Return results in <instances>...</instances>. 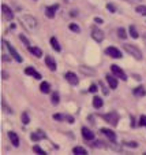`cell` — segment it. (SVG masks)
Here are the masks:
<instances>
[{"mask_svg":"<svg viewBox=\"0 0 146 155\" xmlns=\"http://www.w3.org/2000/svg\"><path fill=\"white\" fill-rule=\"evenodd\" d=\"M1 45H6V47L8 48V51H10V55L12 56V58H14V59L16 60V62H22V60H23V58H22V56L19 55V54H18V52H16V50L14 47H12L11 44L10 43H7V41H6V40H3V41H1Z\"/></svg>","mask_w":146,"mask_h":155,"instance_id":"cell-3","label":"cell"},{"mask_svg":"<svg viewBox=\"0 0 146 155\" xmlns=\"http://www.w3.org/2000/svg\"><path fill=\"white\" fill-rule=\"evenodd\" d=\"M29 121H30V119H29L28 113H23V114H22V122H23L25 125H28V123H29Z\"/></svg>","mask_w":146,"mask_h":155,"instance_id":"cell-31","label":"cell"},{"mask_svg":"<svg viewBox=\"0 0 146 155\" xmlns=\"http://www.w3.org/2000/svg\"><path fill=\"white\" fill-rule=\"evenodd\" d=\"M21 22H22V25H23L28 30H30V32H33V30L37 29V19L32 15H22L21 17Z\"/></svg>","mask_w":146,"mask_h":155,"instance_id":"cell-1","label":"cell"},{"mask_svg":"<svg viewBox=\"0 0 146 155\" xmlns=\"http://www.w3.org/2000/svg\"><path fill=\"white\" fill-rule=\"evenodd\" d=\"M51 102H52V104H57V103H59V93H57V92H55V93L52 95Z\"/></svg>","mask_w":146,"mask_h":155,"instance_id":"cell-28","label":"cell"},{"mask_svg":"<svg viewBox=\"0 0 146 155\" xmlns=\"http://www.w3.org/2000/svg\"><path fill=\"white\" fill-rule=\"evenodd\" d=\"M103 118L107 119L108 122H109L111 125H113V126H116V125H118L119 116L116 114V113H109V114H105V116H103Z\"/></svg>","mask_w":146,"mask_h":155,"instance_id":"cell-6","label":"cell"},{"mask_svg":"<svg viewBox=\"0 0 146 155\" xmlns=\"http://www.w3.org/2000/svg\"><path fill=\"white\" fill-rule=\"evenodd\" d=\"M118 34H119V37H120V39H123V40L127 39V33H126V30H124L123 28H120L118 30Z\"/></svg>","mask_w":146,"mask_h":155,"instance_id":"cell-27","label":"cell"},{"mask_svg":"<svg viewBox=\"0 0 146 155\" xmlns=\"http://www.w3.org/2000/svg\"><path fill=\"white\" fill-rule=\"evenodd\" d=\"M53 118L55 119H57V121H67V122H70V123H72L74 122V118H72L71 116H67V114H55L53 116Z\"/></svg>","mask_w":146,"mask_h":155,"instance_id":"cell-14","label":"cell"},{"mask_svg":"<svg viewBox=\"0 0 146 155\" xmlns=\"http://www.w3.org/2000/svg\"><path fill=\"white\" fill-rule=\"evenodd\" d=\"M33 150H34V152H37V154H41V155H47V154H45V151H44L43 148H40L38 146H34V148H33Z\"/></svg>","mask_w":146,"mask_h":155,"instance_id":"cell-32","label":"cell"},{"mask_svg":"<svg viewBox=\"0 0 146 155\" xmlns=\"http://www.w3.org/2000/svg\"><path fill=\"white\" fill-rule=\"evenodd\" d=\"M103 104H104V102L100 96H94V98H93V106H94L96 108H101Z\"/></svg>","mask_w":146,"mask_h":155,"instance_id":"cell-21","label":"cell"},{"mask_svg":"<svg viewBox=\"0 0 146 155\" xmlns=\"http://www.w3.org/2000/svg\"><path fill=\"white\" fill-rule=\"evenodd\" d=\"M49 84L47 83V81H43V83H41V85H40V89H41V92H43V93H49V91H51V89H49Z\"/></svg>","mask_w":146,"mask_h":155,"instance_id":"cell-23","label":"cell"},{"mask_svg":"<svg viewBox=\"0 0 146 155\" xmlns=\"http://www.w3.org/2000/svg\"><path fill=\"white\" fill-rule=\"evenodd\" d=\"M64 78L67 80V81H68L70 84H71V85H77V84L79 83L78 77L75 76V73H72V72H67V73H66V76H64Z\"/></svg>","mask_w":146,"mask_h":155,"instance_id":"cell-10","label":"cell"},{"mask_svg":"<svg viewBox=\"0 0 146 155\" xmlns=\"http://www.w3.org/2000/svg\"><path fill=\"white\" fill-rule=\"evenodd\" d=\"M70 30H72V32H75V33L81 32V29H79V26L77 24H70Z\"/></svg>","mask_w":146,"mask_h":155,"instance_id":"cell-30","label":"cell"},{"mask_svg":"<svg viewBox=\"0 0 146 155\" xmlns=\"http://www.w3.org/2000/svg\"><path fill=\"white\" fill-rule=\"evenodd\" d=\"M124 1H128V3H141L142 0H124Z\"/></svg>","mask_w":146,"mask_h":155,"instance_id":"cell-39","label":"cell"},{"mask_svg":"<svg viewBox=\"0 0 146 155\" xmlns=\"http://www.w3.org/2000/svg\"><path fill=\"white\" fill-rule=\"evenodd\" d=\"M72 152H74V154H78V155H86L87 154V151L82 147H74L72 148Z\"/></svg>","mask_w":146,"mask_h":155,"instance_id":"cell-26","label":"cell"},{"mask_svg":"<svg viewBox=\"0 0 146 155\" xmlns=\"http://www.w3.org/2000/svg\"><path fill=\"white\" fill-rule=\"evenodd\" d=\"M8 137H10V140H11V143L14 147H18V146H19V137H18V135H16L15 132H8Z\"/></svg>","mask_w":146,"mask_h":155,"instance_id":"cell-15","label":"cell"},{"mask_svg":"<svg viewBox=\"0 0 146 155\" xmlns=\"http://www.w3.org/2000/svg\"><path fill=\"white\" fill-rule=\"evenodd\" d=\"M111 70H112V73H113L115 76H118L120 80H123V81H126V80H127L126 73L123 72V70L119 67V66H116V65H112V66H111Z\"/></svg>","mask_w":146,"mask_h":155,"instance_id":"cell-5","label":"cell"},{"mask_svg":"<svg viewBox=\"0 0 146 155\" xmlns=\"http://www.w3.org/2000/svg\"><path fill=\"white\" fill-rule=\"evenodd\" d=\"M25 73H26L28 76H32V77H34V78H37V80L41 78V74H40L38 72H36L33 67H28L26 70H25Z\"/></svg>","mask_w":146,"mask_h":155,"instance_id":"cell-17","label":"cell"},{"mask_svg":"<svg viewBox=\"0 0 146 155\" xmlns=\"http://www.w3.org/2000/svg\"><path fill=\"white\" fill-rule=\"evenodd\" d=\"M82 136H83V139H86V140L94 139V133L91 131H89V129H86V128H82Z\"/></svg>","mask_w":146,"mask_h":155,"instance_id":"cell-16","label":"cell"},{"mask_svg":"<svg viewBox=\"0 0 146 155\" xmlns=\"http://www.w3.org/2000/svg\"><path fill=\"white\" fill-rule=\"evenodd\" d=\"M91 37H93L97 43H101V41L104 40L103 30H100V29H97V28H93V30H91Z\"/></svg>","mask_w":146,"mask_h":155,"instance_id":"cell-8","label":"cell"},{"mask_svg":"<svg viewBox=\"0 0 146 155\" xmlns=\"http://www.w3.org/2000/svg\"><path fill=\"white\" fill-rule=\"evenodd\" d=\"M107 10L109 12H116V8H115L113 4H107Z\"/></svg>","mask_w":146,"mask_h":155,"instance_id":"cell-36","label":"cell"},{"mask_svg":"<svg viewBox=\"0 0 146 155\" xmlns=\"http://www.w3.org/2000/svg\"><path fill=\"white\" fill-rule=\"evenodd\" d=\"M79 70H81V73H83V74H89V76H93V74H94V69H89V67H85V66H79Z\"/></svg>","mask_w":146,"mask_h":155,"instance_id":"cell-24","label":"cell"},{"mask_svg":"<svg viewBox=\"0 0 146 155\" xmlns=\"http://www.w3.org/2000/svg\"><path fill=\"white\" fill-rule=\"evenodd\" d=\"M19 39L22 40V41H23V44H25V45H26V47H30V45H29V44H30V43H29V40L26 39V37H25L23 34H21V36H19Z\"/></svg>","mask_w":146,"mask_h":155,"instance_id":"cell-34","label":"cell"},{"mask_svg":"<svg viewBox=\"0 0 146 155\" xmlns=\"http://www.w3.org/2000/svg\"><path fill=\"white\" fill-rule=\"evenodd\" d=\"M146 91L143 87H138L134 89V96H137V98H141V96H145Z\"/></svg>","mask_w":146,"mask_h":155,"instance_id":"cell-22","label":"cell"},{"mask_svg":"<svg viewBox=\"0 0 146 155\" xmlns=\"http://www.w3.org/2000/svg\"><path fill=\"white\" fill-rule=\"evenodd\" d=\"M45 65L48 66V69L49 70H52V72H55L56 70V60L52 58V56H45Z\"/></svg>","mask_w":146,"mask_h":155,"instance_id":"cell-12","label":"cell"},{"mask_svg":"<svg viewBox=\"0 0 146 155\" xmlns=\"http://www.w3.org/2000/svg\"><path fill=\"white\" fill-rule=\"evenodd\" d=\"M143 43L146 44V33H143Z\"/></svg>","mask_w":146,"mask_h":155,"instance_id":"cell-41","label":"cell"},{"mask_svg":"<svg viewBox=\"0 0 146 155\" xmlns=\"http://www.w3.org/2000/svg\"><path fill=\"white\" fill-rule=\"evenodd\" d=\"M56 10H59V4H55V6H49V7L45 8V15L48 18H53L56 15Z\"/></svg>","mask_w":146,"mask_h":155,"instance_id":"cell-9","label":"cell"},{"mask_svg":"<svg viewBox=\"0 0 146 155\" xmlns=\"http://www.w3.org/2000/svg\"><path fill=\"white\" fill-rule=\"evenodd\" d=\"M137 12H139L141 15H146V6H138L137 7Z\"/></svg>","mask_w":146,"mask_h":155,"instance_id":"cell-29","label":"cell"},{"mask_svg":"<svg viewBox=\"0 0 146 155\" xmlns=\"http://www.w3.org/2000/svg\"><path fill=\"white\" fill-rule=\"evenodd\" d=\"M128 33H130V36L133 37V39H138V37H139L138 32H137V29H135V26H133V25H131L130 29H128Z\"/></svg>","mask_w":146,"mask_h":155,"instance_id":"cell-25","label":"cell"},{"mask_svg":"<svg viewBox=\"0 0 146 155\" xmlns=\"http://www.w3.org/2000/svg\"><path fill=\"white\" fill-rule=\"evenodd\" d=\"M94 22H96V24H103V19H101V18H94Z\"/></svg>","mask_w":146,"mask_h":155,"instance_id":"cell-40","label":"cell"},{"mask_svg":"<svg viewBox=\"0 0 146 155\" xmlns=\"http://www.w3.org/2000/svg\"><path fill=\"white\" fill-rule=\"evenodd\" d=\"M139 125H141V126H146V116H141V118H139Z\"/></svg>","mask_w":146,"mask_h":155,"instance_id":"cell-33","label":"cell"},{"mask_svg":"<svg viewBox=\"0 0 146 155\" xmlns=\"http://www.w3.org/2000/svg\"><path fill=\"white\" fill-rule=\"evenodd\" d=\"M124 146H127V147H138V144L135 143V141H126V143H124Z\"/></svg>","mask_w":146,"mask_h":155,"instance_id":"cell-35","label":"cell"},{"mask_svg":"<svg viewBox=\"0 0 146 155\" xmlns=\"http://www.w3.org/2000/svg\"><path fill=\"white\" fill-rule=\"evenodd\" d=\"M123 48H124V51L126 52H128L130 55L134 56L137 60L142 59V52H141V50H139L138 47H135V45H133V44H124Z\"/></svg>","mask_w":146,"mask_h":155,"instance_id":"cell-2","label":"cell"},{"mask_svg":"<svg viewBox=\"0 0 146 155\" xmlns=\"http://www.w3.org/2000/svg\"><path fill=\"white\" fill-rule=\"evenodd\" d=\"M28 48H29V51L32 52V55H34L36 58H41L43 56V51L40 48H37V47H28Z\"/></svg>","mask_w":146,"mask_h":155,"instance_id":"cell-18","label":"cell"},{"mask_svg":"<svg viewBox=\"0 0 146 155\" xmlns=\"http://www.w3.org/2000/svg\"><path fill=\"white\" fill-rule=\"evenodd\" d=\"M51 45H52V48H53L55 51H57V52L62 51V47L59 45V41H57L56 37H51Z\"/></svg>","mask_w":146,"mask_h":155,"instance_id":"cell-20","label":"cell"},{"mask_svg":"<svg viewBox=\"0 0 146 155\" xmlns=\"http://www.w3.org/2000/svg\"><path fill=\"white\" fill-rule=\"evenodd\" d=\"M101 132H103L104 135L108 137V140H109L111 143H115L116 141V135H115L113 131H111V129H107V128H103L101 129Z\"/></svg>","mask_w":146,"mask_h":155,"instance_id":"cell-11","label":"cell"},{"mask_svg":"<svg viewBox=\"0 0 146 155\" xmlns=\"http://www.w3.org/2000/svg\"><path fill=\"white\" fill-rule=\"evenodd\" d=\"M1 10H3V15L4 18L7 21H12L14 19V12H12V10L8 6H6V4H1Z\"/></svg>","mask_w":146,"mask_h":155,"instance_id":"cell-7","label":"cell"},{"mask_svg":"<svg viewBox=\"0 0 146 155\" xmlns=\"http://www.w3.org/2000/svg\"><path fill=\"white\" fill-rule=\"evenodd\" d=\"M1 59H3L4 62H10V60H11V56L8 58V56L6 55V54H1Z\"/></svg>","mask_w":146,"mask_h":155,"instance_id":"cell-38","label":"cell"},{"mask_svg":"<svg viewBox=\"0 0 146 155\" xmlns=\"http://www.w3.org/2000/svg\"><path fill=\"white\" fill-rule=\"evenodd\" d=\"M107 81L112 89H116V87H118V80L115 78L113 76H107Z\"/></svg>","mask_w":146,"mask_h":155,"instance_id":"cell-19","label":"cell"},{"mask_svg":"<svg viewBox=\"0 0 146 155\" xmlns=\"http://www.w3.org/2000/svg\"><path fill=\"white\" fill-rule=\"evenodd\" d=\"M105 54L109 55L111 58H115V59H120L123 56L120 50H118V48H115V47H108L107 50H105Z\"/></svg>","mask_w":146,"mask_h":155,"instance_id":"cell-4","label":"cell"},{"mask_svg":"<svg viewBox=\"0 0 146 155\" xmlns=\"http://www.w3.org/2000/svg\"><path fill=\"white\" fill-rule=\"evenodd\" d=\"M44 137H45V133H44L43 131H36L30 135V139H32L33 141H40V140H43Z\"/></svg>","mask_w":146,"mask_h":155,"instance_id":"cell-13","label":"cell"},{"mask_svg":"<svg viewBox=\"0 0 146 155\" xmlns=\"http://www.w3.org/2000/svg\"><path fill=\"white\" fill-rule=\"evenodd\" d=\"M89 91L93 92V93H94V92H97V85H96V84H91L90 88H89Z\"/></svg>","mask_w":146,"mask_h":155,"instance_id":"cell-37","label":"cell"}]
</instances>
